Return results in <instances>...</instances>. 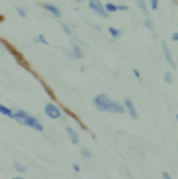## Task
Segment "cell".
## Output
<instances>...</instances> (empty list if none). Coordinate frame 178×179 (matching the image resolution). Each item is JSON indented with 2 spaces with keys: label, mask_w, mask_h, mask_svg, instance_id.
Returning <instances> with one entry per match:
<instances>
[{
  "label": "cell",
  "mask_w": 178,
  "mask_h": 179,
  "mask_svg": "<svg viewBox=\"0 0 178 179\" xmlns=\"http://www.w3.org/2000/svg\"><path fill=\"white\" fill-rule=\"evenodd\" d=\"M65 131H67V133H68V136H70V139H71V142H73L74 144H77L78 143V133L75 131H74L73 128H67V129H65Z\"/></svg>",
  "instance_id": "9c48e42d"
},
{
  "label": "cell",
  "mask_w": 178,
  "mask_h": 179,
  "mask_svg": "<svg viewBox=\"0 0 178 179\" xmlns=\"http://www.w3.org/2000/svg\"><path fill=\"white\" fill-rule=\"evenodd\" d=\"M36 40H38V42H41V43H43V44H47V43H49L43 35H38V36H36Z\"/></svg>",
  "instance_id": "e0dca14e"
},
{
  "label": "cell",
  "mask_w": 178,
  "mask_h": 179,
  "mask_svg": "<svg viewBox=\"0 0 178 179\" xmlns=\"http://www.w3.org/2000/svg\"><path fill=\"white\" fill-rule=\"evenodd\" d=\"M88 1H89V7L92 8V10L96 13V14H99L100 17H105V18L109 16V14L106 13L105 6L102 4L100 0H88Z\"/></svg>",
  "instance_id": "3957f363"
},
{
  "label": "cell",
  "mask_w": 178,
  "mask_h": 179,
  "mask_svg": "<svg viewBox=\"0 0 178 179\" xmlns=\"http://www.w3.org/2000/svg\"><path fill=\"white\" fill-rule=\"evenodd\" d=\"M77 1H81V0H77Z\"/></svg>",
  "instance_id": "f546056e"
},
{
  "label": "cell",
  "mask_w": 178,
  "mask_h": 179,
  "mask_svg": "<svg viewBox=\"0 0 178 179\" xmlns=\"http://www.w3.org/2000/svg\"><path fill=\"white\" fill-rule=\"evenodd\" d=\"M143 25H145L146 28H149V29H153V22L150 20H145V22H143Z\"/></svg>",
  "instance_id": "d6986e66"
},
{
  "label": "cell",
  "mask_w": 178,
  "mask_h": 179,
  "mask_svg": "<svg viewBox=\"0 0 178 179\" xmlns=\"http://www.w3.org/2000/svg\"><path fill=\"white\" fill-rule=\"evenodd\" d=\"M173 40H175V42H177V40H178V32H175V33H173Z\"/></svg>",
  "instance_id": "484cf974"
},
{
  "label": "cell",
  "mask_w": 178,
  "mask_h": 179,
  "mask_svg": "<svg viewBox=\"0 0 178 179\" xmlns=\"http://www.w3.org/2000/svg\"><path fill=\"white\" fill-rule=\"evenodd\" d=\"M61 27L64 28L65 33H68V35H71V31H70V28H68V27H67V25H65V24H61Z\"/></svg>",
  "instance_id": "44dd1931"
},
{
  "label": "cell",
  "mask_w": 178,
  "mask_h": 179,
  "mask_svg": "<svg viewBox=\"0 0 178 179\" xmlns=\"http://www.w3.org/2000/svg\"><path fill=\"white\" fill-rule=\"evenodd\" d=\"M163 179H171V176L167 172H163Z\"/></svg>",
  "instance_id": "d4e9b609"
},
{
  "label": "cell",
  "mask_w": 178,
  "mask_h": 179,
  "mask_svg": "<svg viewBox=\"0 0 178 179\" xmlns=\"http://www.w3.org/2000/svg\"><path fill=\"white\" fill-rule=\"evenodd\" d=\"M74 171H75V172H79V167H78L77 164H74Z\"/></svg>",
  "instance_id": "4316f807"
},
{
  "label": "cell",
  "mask_w": 178,
  "mask_h": 179,
  "mask_svg": "<svg viewBox=\"0 0 178 179\" xmlns=\"http://www.w3.org/2000/svg\"><path fill=\"white\" fill-rule=\"evenodd\" d=\"M0 112L3 114V115L6 117H10V118H13V111L10 110V108H7L6 106H3V104H0Z\"/></svg>",
  "instance_id": "30bf717a"
},
{
  "label": "cell",
  "mask_w": 178,
  "mask_h": 179,
  "mask_svg": "<svg viewBox=\"0 0 178 179\" xmlns=\"http://www.w3.org/2000/svg\"><path fill=\"white\" fill-rule=\"evenodd\" d=\"M109 32L113 38H118V36L122 33V31H120V29H117V28H113V27H110L109 28Z\"/></svg>",
  "instance_id": "7c38bea8"
},
{
  "label": "cell",
  "mask_w": 178,
  "mask_h": 179,
  "mask_svg": "<svg viewBox=\"0 0 178 179\" xmlns=\"http://www.w3.org/2000/svg\"><path fill=\"white\" fill-rule=\"evenodd\" d=\"M177 121H178V115H177Z\"/></svg>",
  "instance_id": "f1b7e54d"
},
{
  "label": "cell",
  "mask_w": 178,
  "mask_h": 179,
  "mask_svg": "<svg viewBox=\"0 0 178 179\" xmlns=\"http://www.w3.org/2000/svg\"><path fill=\"white\" fill-rule=\"evenodd\" d=\"M82 155H84V157H90V153H89L88 150H85V149H84V150H82Z\"/></svg>",
  "instance_id": "7402d4cb"
},
{
  "label": "cell",
  "mask_w": 178,
  "mask_h": 179,
  "mask_svg": "<svg viewBox=\"0 0 178 179\" xmlns=\"http://www.w3.org/2000/svg\"><path fill=\"white\" fill-rule=\"evenodd\" d=\"M16 10H17V13H18V16H20V17H22V18H27V13H25L24 10H22V8L17 7Z\"/></svg>",
  "instance_id": "ac0fdd59"
},
{
  "label": "cell",
  "mask_w": 178,
  "mask_h": 179,
  "mask_svg": "<svg viewBox=\"0 0 178 179\" xmlns=\"http://www.w3.org/2000/svg\"><path fill=\"white\" fill-rule=\"evenodd\" d=\"M163 50H164V56H166V58H167V61H168V64H170L171 67H175V63H174V60H173V56H171L170 49H168V46H167L164 42H163Z\"/></svg>",
  "instance_id": "ba28073f"
},
{
  "label": "cell",
  "mask_w": 178,
  "mask_h": 179,
  "mask_svg": "<svg viewBox=\"0 0 178 179\" xmlns=\"http://www.w3.org/2000/svg\"><path fill=\"white\" fill-rule=\"evenodd\" d=\"M164 81H166L167 84H173V81H174V76L171 72H166L164 74Z\"/></svg>",
  "instance_id": "9a60e30c"
},
{
  "label": "cell",
  "mask_w": 178,
  "mask_h": 179,
  "mask_svg": "<svg viewBox=\"0 0 178 179\" xmlns=\"http://www.w3.org/2000/svg\"><path fill=\"white\" fill-rule=\"evenodd\" d=\"M138 6H139V8H141L142 11H145L146 13V3H145V0H138Z\"/></svg>",
  "instance_id": "2e32d148"
},
{
  "label": "cell",
  "mask_w": 178,
  "mask_h": 179,
  "mask_svg": "<svg viewBox=\"0 0 178 179\" xmlns=\"http://www.w3.org/2000/svg\"><path fill=\"white\" fill-rule=\"evenodd\" d=\"M93 103H95V106H96L100 111H107V110H109L110 99L105 95V93H100V95H97L96 97H95Z\"/></svg>",
  "instance_id": "7a4b0ae2"
},
{
  "label": "cell",
  "mask_w": 178,
  "mask_h": 179,
  "mask_svg": "<svg viewBox=\"0 0 178 179\" xmlns=\"http://www.w3.org/2000/svg\"><path fill=\"white\" fill-rule=\"evenodd\" d=\"M118 10H124V11H127V10H130V7L128 6H120V7H117Z\"/></svg>",
  "instance_id": "603a6c76"
},
{
  "label": "cell",
  "mask_w": 178,
  "mask_h": 179,
  "mask_svg": "<svg viewBox=\"0 0 178 179\" xmlns=\"http://www.w3.org/2000/svg\"><path fill=\"white\" fill-rule=\"evenodd\" d=\"M13 179H24V178H13Z\"/></svg>",
  "instance_id": "83f0119b"
},
{
  "label": "cell",
  "mask_w": 178,
  "mask_h": 179,
  "mask_svg": "<svg viewBox=\"0 0 178 179\" xmlns=\"http://www.w3.org/2000/svg\"><path fill=\"white\" fill-rule=\"evenodd\" d=\"M13 118L16 119L17 122H20L21 125H25V126H29V128H33L35 131L38 132H42L43 131V126H42V124L38 121L35 117L29 115L27 111L24 110H16V111H13Z\"/></svg>",
  "instance_id": "6da1fadb"
},
{
  "label": "cell",
  "mask_w": 178,
  "mask_h": 179,
  "mask_svg": "<svg viewBox=\"0 0 178 179\" xmlns=\"http://www.w3.org/2000/svg\"><path fill=\"white\" fill-rule=\"evenodd\" d=\"M107 111L117 112V114H124V112H125V107H122L121 104L117 103V101H110L109 110H107Z\"/></svg>",
  "instance_id": "8992f818"
},
{
  "label": "cell",
  "mask_w": 178,
  "mask_h": 179,
  "mask_svg": "<svg viewBox=\"0 0 178 179\" xmlns=\"http://www.w3.org/2000/svg\"><path fill=\"white\" fill-rule=\"evenodd\" d=\"M134 74H135V76H136L138 79H139V78H141V74H139V71H138L136 68H135V70H134Z\"/></svg>",
  "instance_id": "cb8c5ba5"
},
{
  "label": "cell",
  "mask_w": 178,
  "mask_h": 179,
  "mask_svg": "<svg viewBox=\"0 0 178 179\" xmlns=\"http://www.w3.org/2000/svg\"><path fill=\"white\" fill-rule=\"evenodd\" d=\"M43 8H44V10H47L49 13H52V14L56 17V18H60V17H61V11L56 7V6H54V4L44 3V4H43Z\"/></svg>",
  "instance_id": "52a82bcc"
},
{
  "label": "cell",
  "mask_w": 178,
  "mask_h": 179,
  "mask_svg": "<svg viewBox=\"0 0 178 179\" xmlns=\"http://www.w3.org/2000/svg\"><path fill=\"white\" fill-rule=\"evenodd\" d=\"M44 112H46V115L50 117L53 119H57L61 117V111L60 108L57 107L56 104H52V103H47L46 104V107H44Z\"/></svg>",
  "instance_id": "277c9868"
},
{
  "label": "cell",
  "mask_w": 178,
  "mask_h": 179,
  "mask_svg": "<svg viewBox=\"0 0 178 179\" xmlns=\"http://www.w3.org/2000/svg\"><path fill=\"white\" fill-rule=\"evenodd\" d=\"M124 103H125V107H127V110H128V112H130V115L134 119H138V112H136V108H135V106H134V103H132V100L127 97V99L124 100Z\"/></svg>",
  "instance_id": "5b68a950"
},
{
  "label": "cell",
  "mask_w": 178,
  "mask_h": 179,
  "mask_svg": "<svg viewBox=\"0 0 178 179\" xmlns=\"http://www.w3.org/2000/svg\"><path fill=\"white\" fill-rule=\"evenodd\" d=\"M84 56L81 52V49L78 47L77 44H74V57H77V58H81V57Z\"/></svg>",
  "instance_id": "4fadbf2b"
},
{
  "label": "cell",
  "mask_w": 178,
  "mask_h": 179,
  "mask_svg": "<svg viewBox=\"0 0 178 179\" xmlns=\"http://www.w3.org/2000/svg\"><path fill=\"white\" fill-rule=\"evenodd\" d=\"M105 10H106V13H107V14H109V13H116L118 10L117 8V6H116V4H113V3H107L105 6Z\"/></svg>",
  "instance_id": "8fae6325"
},
{
  "label": "cell",
  "mask_w": 178,
  "mask_h": 179,
  "mask_svg": "<svg viewBox=\"0 0 178 179\" xmlns=\"http://www.w3.org/2000/svg\"><path fill=\"white\" fill-rule=\"evenodd\" d=\"M14 168H16L18 172H25V171H27V168H25L21 163H18V161H16V163H14Z\"/></svg>",
  "instance_id": "5bb4252c"
},
{
  "label": "cell",
  "mask_w": 178,
  "mask_h": 179,
  "mask_svg": "<svg viewBox=\"0 0 178 179\" xmlns=\"http://www.w3.org/2000/svg\"><path fill=\"white\" fill-rule=\"evenodd\" d=\"M159 6V0H150V7H152V10H156Z\"/></svg>",
  "instance_id": "ffe728a7"
}]
</instances>
